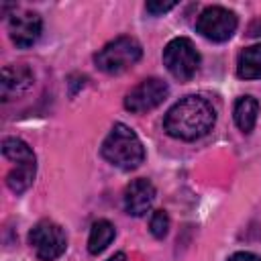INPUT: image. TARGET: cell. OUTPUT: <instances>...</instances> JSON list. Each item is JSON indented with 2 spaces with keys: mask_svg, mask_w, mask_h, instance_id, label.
I'll use <instances>...</instances> for the list:
<instances>
[{
  "mask_svg": "<svg viewBox=\"0 0 261 261\" xmlns=\"http://www.w3.org/2000/svg\"><path fill=\"white\" fill-rule=\"evenodd\" d=\"M216 122V110L204 96H184L163 118V128L169 137L179 141H198L206 137Z\"/></svg>",
  "mask_w": 261,
  "mask_h": 261,
  "instance_id": "6da1fadb",
  "label": "cell"
},
{
  "mask_svg": "<svg viewBox=\"0 0 261 261\" xmlns=\"http://www.w3.org/2000/svg\"><path fill=\"white\" fill-rule=\"evenodd\" d=\"M100 155L110 165L124 169V171H133L141 167V163L145 161V147L139 135L130 126L116 122L106 135V139L102 141Z\"/></svg>",
  "mask_w": 261,
  "mask_h": 261,
  "instance_id": "7a4b0ae2",
  "label": "cell"
},
{
  "mask_svg": "<svg viewBox=\"0 0 261 261\" xmlns=\"http://www.w3.org/2000/svg\"><path fill=\"white\" fill-rule=\"evenodd\" d=\"M141 57H143L141 43L135 37L122 35V37H116L114 41L106 43L94 55V63L100 71H104L108 75H118V73L130 69L135 63H139Z\"/></svg>",
  "mask_w": 261,
  "mask_h": 261,
  "instance_id": "3957f363",
  "label": "cell"
},
{
  "mask_svg": "<svg viewBox=\"0 0 261 261\" xmlns=\"http://www.w3.org/2000/svg\"><path fill=\"white\" fill-rule=\"evenodd\" d=\"M163 65L177 82H190L200 67V53L192 39L175 37L163 49Z\"/></svg>",
  "mask_w": 261,
  "mask_h": 261,
  "instance_id": "277c9868",
  "label": "cell"
},
{
  "mask_svg": "<svg viewBox=\"0 0 261 261\" xmlns=\"http://www.w3.org/2000/svg\"><path fill=\"white\" fill-rule=\"evenodd\" d=\"M29 243H31V247H33V251H35L39 261H55L67 249L65 230L57 222H53L49 218L39 220L31 228Z\"/></svg>",
  "mask_w": 261,
  "mask_h": 261,
  "instance_id": "5b68a950",
  "label": "cell"
},
{
  "mask_svg": "<svg viewBox=\"0 0 261 261\" xmlns=\"http://www.w3.org/2000/svg\"><path fill=\"white\" fill-rule=\"evenodd\" d=\"M239 27V18L232 10L224 6H208L200 12L196 20V31L212 41V43H224L228 41Z\"/></svg>",
  "mask_w": 261,
  "mask_h": 261,
  "instance_id": "8992f818",
  "label": "cell"
},
{
  "mask_svg": "<svg viewBox=\"0 0 261 261\" xmlns=\"http://www.w3.org/2000/svg\"><path fill=\"white\" fill-rule=\"evenodd\" d=\"M169 94L167 82L159 77H145L139 82L126 96H124V108L133 114H145L149 110H155Z\"/></svg>",
  "mask_w": 261,
  "mask_h": 261,
  "instance_id": "52a82bcc",
  "label": "cell"
},
{
  "mask_svg": "<svg viewBox=\"0 0 261 261\" xmlns=\"http://www.w3.org/2000/svg\"><path fill=\"white\" fill-rule=\"evenodd\" d=\"M43 31V18L33 10H16L8 18V37L18 49L33 47Z\"/></svg>",
  "mask_w": 261,
  "mask_h": 261,
  "instance_id": "ba28073f",
  "label": "cell"
},
{
  "mask_svg": "<svg viewBox=\"0 0 261 261\" xmlns=\"http://www.w3.org/2000/svg\"><path fill=\"white\" fill-rule=\"evenodd\" d=\"M155 186L145 179V177H137L133 179L126 188H124V196H122V202H124V210L126 214L130 216H143L151 210L153 202H155Z\"/></svg>",
  "mask_w": 261,
  "mask_h": 261,
  "instance_id": "9c48e42d",
  "label": "cell"
},
{
  "mask_svg": "<svg viewBox=\"0 0 261 261\" xmlns=\"http://www.w3.org/2000/svg\"><path fill=\"white\" fill-rule=\"evenodd\" d=\"M33 82H35V75L27 65H6V67H2V82H0L2 100L8 102L16 96H22L27 90H31Z\"/></svg>",
  "mask_w": 261,
  "mask_h": 261,
  "instance_id": "30bf717a",
  "label": "cell"
},
{
  "mask_svg": "<svg viewBox=\"0 0 261 261\" xmlns=\"http://www.w3.org/2000/svg\"><path fill=\"white\" fill-rule=\"evenodd\" d=\"M257 114H259V102H257V98H253V96H241V98H237L234 108H232V116H234L237 126L245 135H249L255 128Z\"/></svg>",
  "mask_w": 261,
  "mask_h": 261,
  "instance_id": "8fae6325",
  "label": "cell"
},
{
  "mask_svg": "<svg viewBox=\"0 0 261 261\" xmlns=\"http://www.w3.org/2000/svg\"><path fill=\"white\" fill-rule=\"evenodd\" d=\"M237 75L241 80H261V43L245 47L239 53Z\"/></svg>",
  "mask_w": 261,
  "mask_h": 261,
  "instance_id": "7c38bea8",
  "label": "cell"
},
{
  "mask_svg": "<svg viewBox=\"0 0 261 261\" xmlns=\"http://www.w3.org/2000/svg\"><path fill=\"white\" fill-rule=\"evenodd\" d=\"M116 237V228L110 220L102 218V220H96L90 228V237H88V251L92 255H100Z\"/></svg>",
  "mask_w": 261,
  "mask_h": 261,
  "instance_id": "4fadbf2b",
  "label": "cell"
},
{
  "mask_svg": "<svg viewBox=\"0 0 261 261\" xmlns=\"http://www.w3.org/2000/svg\"><path fill=\"white\" fill-rule=\"evenodd\" d=\"M35 173H37V163H16V167L6 175L8 190L14 194L27 192L35 181Z\"/></svg>",
  "mask_w": 261,
  "mask_h": 261,
  "instance_id": "5bb4252c",
  "label": "cell"
},
{
  "mask_svg": "<svg viewBox=\"0 0 261 261\" xmlns=\"http://www.w3.org/2000/svg\"><path fill=\"white\" fill-rule=\"evenodd\" d=\"M2 153L6 159H10L14 163H37L35 153L29 147V143H24L18 137H6L2 141Z\"/></svg>",
  "mask_w": 261,
  "mask_h": 261,
  "instance_id": "9a60e30c",
  "label": "cell"
},
{
  "mask_svg": "<svg viewBox=\"0 0 261 261\" xmlns=\"http://www.w3.org/2000/svg\"><path fill=\"white\" fill-rule=\"evenodd\" d=\"M149 230L155 239H165L169 232V216L165 210H155L149 220Z\"/></svg>",
  "mask_w": 261,
  "mask_h": 261,
  "instance_id": "2e32d148",
  "label": "cell"
},
{
  "mask_svg": "<svg viewBox=\"0 0 261 261\" xmlns=\"http://www.w3.org/2000/svg\"><path fill=\"white\" fill-rule=\"evenodd\" d=\"M175 6H177V2H147L145 10L149 14H153V16H161V14L169 12V10H173Z\"/></svg>",
  "mask_w": 261,
  "mask_h": 261,
  "instance_id": "e0dca14e",
  "label": "cell"
},
{
  "mask_svg": "<svg viewBox=\"0 0 261 261\" xmlns=\"http://www.w3.org/2000/svg\"><path fill=\"white\" fill-rule=\"evenodd\" d=\"M228 261H261V255L251 253V251H237L228 257Z\"/></svg>",
  "mask_w": 261,
  "mask_h": 261,
  "instance_id": "ac0fdd59",
  "label": "cell"
},
{
  "mask_svg": "<svg viewBox=\"0 0 261 261\" xmlns=\"http://www.w3.org/2000/svg\"><path fill=\"white\" fill-rule=\"evenodd\" d=\"M106 261H126V255H124L122 251H118V253H114L112 257H108Z\"/></svg>",
  "mask_w": 261,
  "mask_h": 261,
  "instance_id": "d6986e66",
  "label": "cell"
}]
</instances>
